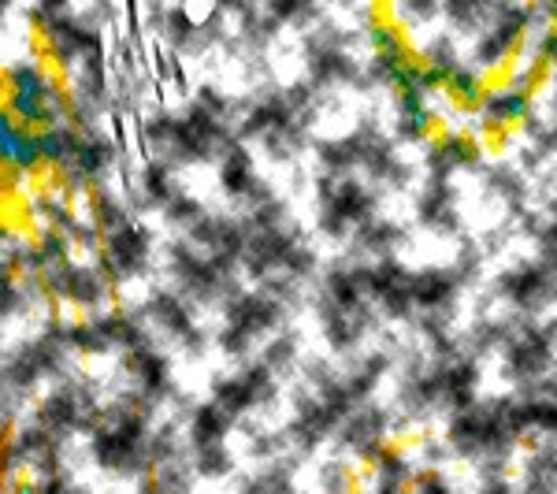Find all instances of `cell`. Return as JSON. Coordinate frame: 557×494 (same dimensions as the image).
<instances>
[{
    "label": "cell",
    "instance_id": "obj_1",
    "mask_svg": "<svg viewBox=\"0 0 557 494\" xmlns=\"http://www.w3.org/2000/svg\"><path fill=\"white\" fill-rule=\"evenodd\" d=\"M56 112H60V93L41 67L8 71V116H15L30 130H45L56 123Z\"/></svg>",
    "mask_w": 557,
    "mask_h": 494
},
{
    "label": "cell",
    "instance_id": "obj_2",
    "mask_svg": "<svg viewBox=\"0 0 557 494\" xmlns=\"http://www.w3.org/2000/svg\"><path fill=\"white\" fill-rule=\"evenodd\" d=\"M0 145H4V164L15 171H30L45 160V138H41L38 130L23 127L8 112L0 119Z\"/></svg>",
    "mask_w": 557,
    "mask_h": 494
}]
</instances>
